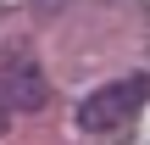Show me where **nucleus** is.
I'll return each mask as SVG.
<instances>
[{
	"label": "nucleus",
	"mask_w": 150,
	"mask_h": 145,
	"mask_svg": "<svg viewBox=\"0 0 150 145\" xmlns=\"http://www.w3.org/2000/svg\"><path fill=\"white\" fill-rule=\"evenodd\" d=\"M6 123H11V112H6V101H0V134H6Z\"/></svg>",
	"instance_id": "7ed1b4c3"
},
{
	"label": "nucleus",
	"mask_w": 150,
	"mask_h": 145,
	"mask_svg": "<svg viewBox=\"0 0 150 145\" xmlns=\"http://www.w3.org/2000/svg\"><path fill=\"white\" fill-rule=\"evenodd\" d=\"M45 95H50V84H45V67H39L33 56H11V61L0 67V101H6V112H11V106H17V112H39Z\"/></svg>",
	"instance_id": "f03ea898"
},
{
	"label": "nucleus",
	"mask_w": 150,
	"mask_h": 145,
	"mask_svg": "<svg viewBox=\"0 0 150 145\" xmlns=\"http://www.w3.org/2000/svg\"><path fill=\"white\" fill-rule=\"evenodd\" d=\"M145 95H150V78H145V73L117 78V84L95 89V95L78 106V129H83V134H117V129L145 106Z\"/></svg>",
	"instance_id": "f257e3e1"
}]
</instances>
